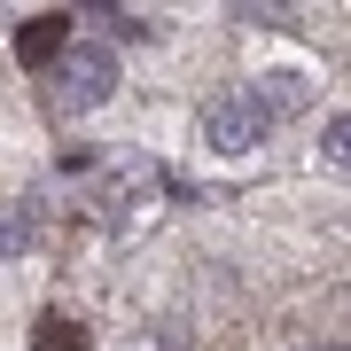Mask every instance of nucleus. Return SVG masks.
<instances>
[{"label": "nucleus", "instance_id": "f03ea898", "mask_svg": "<svg viewBox=\"0 0 351 351\" xmlns=\"http://www.w3.org/2000/svg\"><path fill=\"white\" fill-rule=\"evenodd\" d=\"M110 86H117V55L110 47H71L63 55V101H71V110L110 101Z\"/></svg>", "mask_w": 351, "mask_h": 351}, {"label": "nucleus", "instance_id": "20e7f679", "mask_svg": "<svg viewBox=\"0 0 351 351\" xmlns=\"http://www.w3.org/2000/svg\"><path fill=\"white\" fill-rule=\"evenodd\" d=\"M250 94L265 101V117H289V110H304V101H313V86H304V71H265V78H258Z\"/></svg>", "mask_w": 351, "mask_h": 351}, {"label": "nucleus", "instance_id": "0eeeda50", "mask_svg": "<svg viewBox=\"0 0 351 351\" xmlns=\"http://www.w3.org/2000/svg\"><path fill=\"white\" fill-rule=\"evenodd\" d=\"M32 242V219H0V250H24Z\"/></svg>", "mask_w": 351, "mask_h": 351}, {"label": "nucleus", "instance_id": "7ed1b4c3", "mask_svg": "<svg viewBox=\"0 0 351 351\" xmlns=\"http://www.w3.org/2000/svg\"><path fill=\"white\" fill-rule=\"evenodd\" d=\"M63 55H71V16H32V24L16 32V63L47 71V63H63Z\"/></svg>", "mask_w": 351, "mask_h": 351}, {"label": "nucleus", "instance_id": "f257e3e1", "mask_svg": "<svg viewBox=\"0 0 351 351\" xmlns=\"http://www.w3.org/2000/svg\"><path fill=\"white\" fill-rule=\"evenodd\" d=\"M265 125H274V117H265L258 94H219V101H203V141H211V149H226V156L258 149Z\"/></svg>", "mask_w": 351, "mask_h": 351}, {"label": "nucleus", "instance_id": "39448f33", "mask_svg": "<svg viewBox=\"0 0 351 351\" xmlns=\"http://www.w3.org/2000/svg\"><path fill=\"white\" fill-rule=\"evenodd\" d=\"M32 351H86V328L63 320V313H47V320L32 328Z\"/></svg>", "mask_w": 351, "mask_h": 351}, {"label": "nucleus", "instance_id": "423d86ee", "mask_svg": "<svg viewBox=\"0 0 351 351\" xmlns=\"http://www.w3.org/2000/svg\"><path fill=\"white\" fill-rule=\"evenodd\" d=\"M320 156H328V164H343V172H351V110H343V117H328V125H320Z\"/></svg>", "mask_w": 351, "mask_h": 351}]
</instances>
